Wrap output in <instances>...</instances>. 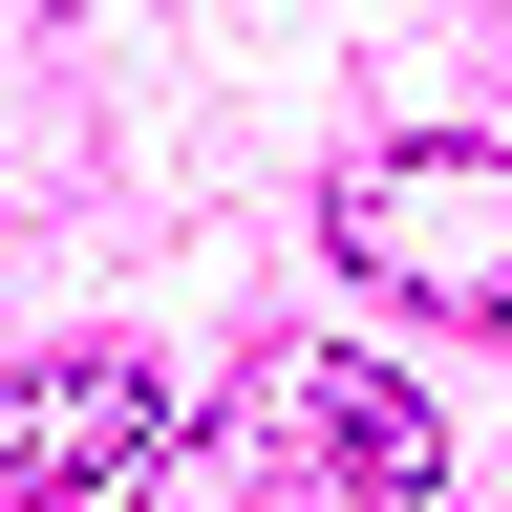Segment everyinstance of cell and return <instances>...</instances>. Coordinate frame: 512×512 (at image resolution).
<instances>
[{"mask_svg": "<svg viewBox=\"0 0 512 512\" xmlns=\"http://www.w3.org/2000/svg\"><path fill=\"white\" fill-rule=\"evenodd\" d=\"M171 448V384L128 363V342H43V363H0V512H86L128 491Z\"/></svg>", "mask_w": 512, "mask_h": 512, "instance_id": "obj_3", "label": "cell"}, {"mask_svg": "<svg viewBox=\"0 0 512 512\" xmlns=\"http://www.w3.org/2000/svg\"><path fill=\"white\" fill-rule=\"evenodd\" d=\"M406 491H448V427L406 363H342V342H256L235 427L128 470V512H406Z\"/></svg>", "mask_w": 512, "mask_h": 512, "instance_id": "obj_1", "label": "cell"}, {"mask_svg": "<svg viewBox=\"0 0 512 512\" xmlns=\"http://www.w3.org/2000/svg\"><path fill=\"white\" fill-rule=\"evenodd\" d=\"M320 235H342V278L406 299V320H512V150L491 128H384V150H342Z\"/></svg>", "mask_w": 512, "mask_h": 512, "instance_id": "obj_2", "label": "cell"}]
</instances>
